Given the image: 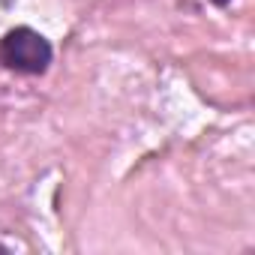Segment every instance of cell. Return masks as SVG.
Segmentation results:
<instances>
[{
  "label": "cell",
  "instance_id": "1",
  "mask_svg": "<svg viewBox=\"0 0 255 255\" xmlns=\"http://www.w3.org/2000/svg\"><path fill=\"white\" fill-rule=\"evenodd\" d=\"M54 60L51 42L33 27H12L0 39V63L21 75H42Z\"/></svg>",
  "mask_w": 255,
  "mask_h": 255
},
{
  "label": "cell",
  "instance_id": "2",
  "mask_svg": "<svg viewBox=\"0 0 255 255\" xmlns=\"http://www.w3.org/2000/svg\"><path fill=\"white\" fill-rule=\"evenodd\" d=\"M210 3H213V6H228L231 0H210Z\"/></svg>",
  "mask_w": 255,
  "mask_h": 255
},
{
  "label": "cell",
  "instance_id": "3",
  "mask_svg": "<svg viewBox=\"0 0 255 255\" xmlns=\"http://www.w3.org/2000/svg\"><path fill=\"white\" fill-rule=\"evenodd\" d=\"M0 252H6V246H0Z\"/></svg>",
  "mask_w": 255,
  "mask_h": 255
}]
</instances>
